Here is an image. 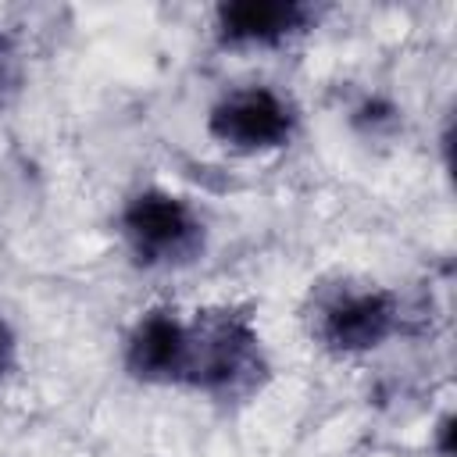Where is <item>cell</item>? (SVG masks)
<instances>
[{
    "label": "cell",
    "mask_w": 457,
    "mask_h": 457,
    "mask_svg": "<svg viewBox=\"0 0 457 457\" xmlns=\"http://www.w3.org/2000/svg\"><path fill=\"white\" fill-rule=\"evenodd\" d=\"M300 114L289 96L271 86H239L221 93L207 111V132L214 143L236 154H268L289 146Z\"/></svg>",
    "instance_id": "obj_4"
},
{
    "label": "cell",
    "mask_w": 457,
    "mask_h": 457,
    "mask_svg": "<svg viewBox=\"0 0 457 457\" xmlns=\"http://www.w3.org/2000/svg\"><path fill=\"white\" fill-rule=\"evenodd\" d=\"M403 321L400 296L386 286H336L318 296L311 314V339L336 357H361L386 346Z\"/></svg>",
    "instance_id": "obj_3"
},
{
    "label": "cell",
    "mask_w": 457,
    "mask_h": 457,
    "mask_svg": "<svg viewBox=\"0 0 457 457\" xmlns=\"http://www.w3.org/2000/svg\"><path fill=\"white\" fill-rule=\"evenodd\" d=\"M21 79H25V57L14 36L0 29V111H7L21 93Z\"/></svg>",
    "instance_id": "obj_7"
},
{
    "label": "cell",
    "mask_w": 457,
    "mask_h": 457,
    "mask_svg": "<svg viewBox=\"0 0 457 457\" xmlns=\"http://www.w3.org/2000/svg\"><path fill=\"white\" fill-rule=\"evenodd\" d=\"M18 371V332L14 325L0 314V386Z\"/></svg>",
    "instance_id": "obj_8"
},
{
    "label": "cell",
    "mask_w": 457,
    "mask_h": 457,
    "mask_svg": "<svg viewBox=\"0 0 457 457\" xmlns=\"http://www.w3.org/2000/svg\"><path fill=\"white\" fill-rule=\"evenodd\" d=\"M186 318L168 307H154L136 318L125 336V371L146 386H179Z\"/></svg>",
    "instance_id": "obj_6"
},
{
    "label": "cell",
    "mask_w": 457,
    "mask_h": 457,
    "mask_svg": "<svg viewBox=\"0 0 457 457\" xmlns=\"http://www.w3.org/2000/svg\"><path fill=\"white\" fill-rule=\"evenodd\" d=\"M118 228L132 261L150 271L189 268L207 250V221L200 211L186 196L161 186L132 193L118 214Z\"/></svg>",
    "instance_id": "obj_2"
},
{
    "label": "cell",
    "mask_w": 457,
    "mask_h": 457,
    "mask_svg": "<svg viewBox=\"0 0 457 457\" xmlns=\"http://www.w3.org/2000/svg\"><path fill=\"white\" fill-rule=\"evenodd\" d=\"M318 21V11L300 0H232L214 7V36L221 46H282L303 36Z\"/></svg>",
    "instance_id": "obj_5"
},
{
    "label": "cell",
    "mask_w": 457,
    "mask_h": 457,
    "mask_svg": "<svg viewBox=\"0 0 457 457\" xmlns=\"http://www.w3.org/2000/svg\"><path fill=\"white\" fill-rule=\"evenodd\" d=\"M268 378V353L257 321L243 307H204L186 318L179 386L214 396L246 400Z\"/></svg>",
    "instance_id": "obj_1"
}]
</instances>
